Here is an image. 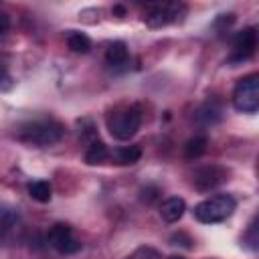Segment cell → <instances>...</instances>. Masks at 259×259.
Returning <instances> with one entry per match:
<instances>
[{"label":"cell","instance_id":"23","mask_svg":"<svg viewBox=\"0 0 259 259\" xmlns=\"http://www.w3.org/2000/svg\"><path fill=\"white\" fill-rule=\"evenodd\" d=\"M0 79H2V75H0Z\"/></svg>","mask_w":259,"mask_h":259},{"label":"cell","instance_id":"6","mask_svg":"<svg viewBox=\"0 0 259 259\" xmlns=\"http://www.w3.org/2000/svg\"><path fill=\"white\" fill-rule=\"evenodd\" d=\"M186 12L184 4H156L150 8V12L144 16L146 26L150 28H162L174 20H178Z\"/></svg>","mask_w":259,"mask_h":259},{"label":"cell","instance_id":"12","mask_svg":"<svg viewBox=\"0 0 259 259\" xmlns=\"http://www.w3.org/2000/svg\"><path fill=\"white\" fill-rule=\"evenodd\" d=\"M28 194L36 202H49L51 196H53V188L47 180H34V182L28 184Z\"/></svg>","mask_w":259,"mask_h":259},{"label":"cell","instance_id":"15","mask_svg":"<svg viewBox=\"0 0 259 259\" xmlns=\"http://www.w3.org/2000/svg\"><path fill=\"white\" fill-rule=\"evenodd\" d=\"M67 45H69V49L75 51V53H89V49H91V40H89V36L83 34V32H71V34L67 36Z\"/></svg>","mask_w":259,"mask_h":259},{"label":"cell","instance_id":"8","mask_svg":"<svg viewBox=\"0 0 259 259\" xmlns=\"http://www.w3.org/2000/svg\"><path fill=\"white\" fill-rule=\"evenodd\" d=\"M227 170L223 166H217V164H210V166H202L198 168L194 174H192V184L196 190L200 192H208L212 188H217L219 184H223L227 180Z\"/></svg>","mask_w":259,"mask_h":259},{"label":"cell","instance_id":"18","mask_svg":"<svg viewBox=\"0 0 259 259\" xmlns=\"http://www.w3.org/2000/svg\"><path fill=\"white\" fill-rule=\"evenodd\" d=\"M130 259H162V257H160V253H158L156 249H152V247H138V249L132 253Z\"/></svg>","mask_w":259,"mask_h":259},{"label":"cell","instance_id":"21","mask_svg":"<svg viewBox=\"0 0 259 259\" xmlns=\"http://www.w3.org/2000/svg\"><path fill=\"white\" fill-rule=\"evenodd\" d=\"M8 28H10V18L4 12H0V34H4Z\"/></svg>","mask_w":259,"mask_h":259},{"label":"cell","instance_id":"11","mask_svg":"<svg viewBox=\"0 0 259 259\" xmlns=\"http://www.w3.org/2000/svg\"><path fill=\"white\" fill-rule=\"evenodd\" d=\"M206 144H208V140H206L204 136H194V138H190V140L186 142V146H184V158H186V160H196V158H200V156L206 152Z\"/></svg>","mask_w":259,"mask_h":259},{"label":"cell","instance_id":"7","mask_svg":"<svg viewBox=\"0 0 259 259\" xmlns=\"http://www.w3.org/2000/svg\"><path fill=\"white\" fill-rule=\"evenodd\" d=\"M255 49H257V30L253 26L239 30L233 40V55L229 57V63L247 61L249 57H253Z\"/></svg>","mask_w":259,"mask_h":259},{"label":"cell","instance_id":"22","mask_svg":"<svg viewBox=\"0 0 259 259\" xmlns=\"http://www.w3.org/2000/svg\"><path fill=\"white\" fill-rule=\"evenodd\" d=\"M168 259H184V257H180V255H172V257H168Z\"/></svg>","mask_w":259,"mask_h":259},{"label":"cell","instance_id":"9","mask_svg":"<svg viewBox=\"0 0 259 259\" xmlns=\"http://www.w3.org/2000/svg\"><path fill=\"white\" fill-rule=\"evenodd\" d=\"M186 210V202L180 196H170L160 204V217L166 223H178Z\"/></svg>","mask_w":259,"mask_h":259},{"label":"cell","instance_id":"14","mask_svg":"<svg viewBox=\"0 0 259 259\" xmlns=\"http://www.w3.org/2000/svg\"><path fill=\"white\" fill-rule=\"evenodd\" d=\"M109 152H107V146L99 140H93L85 152V162L87 164H101L103 160H107Z\"/></svg>","mask_w":259,"mask_h":259},{"label":"cell","instance_id":"10","mask_svg":"<svg viewBox=\"0 0 259 259\" xmlns=\"http://www.w3.org/2000/svg\"><path fill=\"white\" fill-rule=\"evenodd\" d=\"M127 59H130V53H127L125 42H121V40L111 42V45L107 47V51H105V61H107L111 67L125 65V63H127Z\"/></svg>","mask_w":259,"mask_h":259},{"label":"cell","instance_id":"24","mask_svg":"<svg viewBox=\"0 0 259 259\" xmlns=\"http://www.w3.org/2000/svg\"><path fill=\"white\" fill-rule=\"evenodd\" d=\"M127 259H130V257H127Z\"/></svg>","mask_w":259,"mask_h":259},{"label":"cell","instance_id":"19","mask_svg":"<svg viewBox=\"0 0 259 259\" xmlns=\"http://www.w3.org/2000/svg\"><path fill=\"white\" fill-rule=\"evenodd\" d=\"M243 241H245V243H247V245H249V247H251L253 251L257 249V243H259V237H257V223H255V221H253V223L249 225V231H247V235L243 237Z\"/></svg>","mask_w":259,"mask_h":259},{"label":"cell","instance_id":"17","mask_svg":"<svg viewBox=\"0 0 259 259\" xmlns=\"http://www.w3.org/2000/svg\"><path fill=\"white\" fill-rule=\"evenodd\" d=\"M20 221V214L16 208L12 206H2L0 208V229L2 231H10L12 227H16Z\"/></svg>","mask_w":259,"mask_h":259},{"label":"cell","instance_id":"13","mask_svg":"<svg viewBox=\"0 0 259 259\" xmlns=\"http://www.w3.org/2000/svg\"><path fill=\"white\" fill-rule=\"evenodd\" d=\"M221 113H223V109H221L217 103L208 101V103H204V105L198 109L196 119H198L200 123H204V125H212V123H217V121L221 119Z\"/></svg>","mask_w":259,"mask_h":259},{"label":"cell","instance_id":"20","mask_svg":"<svg viewBox=\"0 0 259 259\" xmlns=\"http://www.w3.org/2000/svg\"><path fill=\"white\" fill-rule=\"evenodd\" d=\"M142 192H148V198H144L148 204H152V202L158 198V194H160V190H158V188H144Z\"/></svg>","mask_w":259,"mask_h":259},{"label":"cell","instance_id":"5","mask_svg":"<svg viewBox=\"0 0 259 259\" xmlns=\"http://www.w3.org/2000/svg\"><path fill=\"white\" fill-rule=\"evenodd\" d=\"M47 241L55 251H59L63 255H71V253H77L81 249V243L75 239L73 229L69 225H63V223H57L51 227Z\"/></svg>","mask_w":259,"mask_h":259},{"label":"cell","instance_id":"2","mask_svg":"<svg viewBox=\"0 0 259 259\" xmlns=\"http://www.w3.org/2000/svg\"><path fill=\"white\" fill-rule=\"evenodd\" d=\"M65 130L59 121H53V119H40V121H32L28 125H24L20 130V140L26 142V144H32V146H53L57 142H61Z\"/></svg>","mask_w":259,"mask_h":259},{"label":"cell","instance_id":"16","mask_svg":"<svg viewBox=\"0 0 259 259\" xmlns=\"http://www.w3.org/2000/svg\"><path fill=\"white\" fill-rule=\"evenodd\" d=\"M142 158V150L138 146H130V148H119L115 152V160L123 166H130V164H136L138 160Z\"/></svg>","mask_w":259,"mask_h":259},{"label":"cell","instance_id":"1","mask_svg":"<svg viewBox=\"0 0 259 259\" xmlns=\"http://www.w3.org/2000/svg\"><path fill=\"white\" fill-rule=\"evenodd\" d=\"M235 206H237V200L231 194H214L194 206V219L202 225L223 223L233 214Z\"/></svg>","mask_w":259,"mask_h":259},{"label":"cell","instance_id":"4","mask_svg":"<svg viewBox=\"0 0 259 259\" xmlns=\"http://www.w3.org/2000/svg\"><path fill=\"white\" fill-rule=\"evenodd\" d=\"M233 107L241 113H255L259 109V77L247 75L233 89Z\"/></svg>","mask_w":259,"mask_h":259},{"label":"cell","instance_id":"3","mask_svg":"<svg viewBox=\"0 0 259 259\" xmlns=\"http://www.w3.org/2000/svg\"><path fill=\"white\" fill-rule=\"evenodd\" d=\"M142 125V113L138 107H125V109H119V111H113L109 117H107V130L109 134L115 138V140H130L138 134Z\"/></svg>","mask_w":259,"mask_h":259}]
</instances>
